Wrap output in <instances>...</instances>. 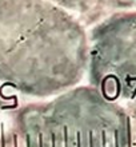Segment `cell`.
<instances>
[{
  "instance_id": "6da1fadb",
  "label": "cell",
  "mask_w": 136,
  "mask_h": 147,
  "mask_svg": "<svg viewBox=\"0 0 136 147\" xmlns=\"http://www.w3.org/2000/svg\"><path fill=\"white\" fill-rule=\"evenodd\" d=\"M88 68V36L50 0H0V80L32 96L66 91Z\"/></svg>"
},
{
  "instance_id": "7a4b0ae2",
  "label": "cell",
  "mask_w": 136,
  "mask_h": 147,
  "mask_svg": "<svg viewBox=\"0 0 136 147\" xmlns=\"http://www.w3.org/2000/svg\"><path fill=\"white\" fill-rule=\"evenodd\" d=\"M28 147H124V122L100 91L78 87L21 110Z\"/></svg>"
},
{
  "instance_id": "3957f363",
  "label": "cell",
  "mask_w": 136,
  "mask_h": 147,
  "mask_svg": "<svg viewBox=\"0 0 136 147\" xmlns=\"http://www.w3.org/2000/svg\"><path fill=\"white\" fill-rule=\"evenodd\" d=\"M52 3L58 4L64 9H68V11L72 12H86L88 8L91 7V1L92 0H50Z\"/></svg>"
}]
</instances>
